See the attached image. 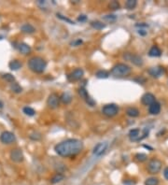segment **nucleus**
<instances>
[{"label": "nucleus", "mask_w": 168, "mask_h": 185, "mask_svg": "<svg viewBox=\"0 0 168 185\" xmlns=\"http://www.w3.org/2000/svg\"><path fill=\"white\" fill-rule=\"evenodd\" d=\"M83 150V143L80 139L69 138L58 143L54 147V150L58 155L62 157L75 156L81 153Z\"/></svg>", "instance_id": "obj_1"}, {"label": "nucleus", "mask_w": 168, "mask_h": 185, "mask_svg": "<svg viewBox=\"0 0 168 185\" xmlns=\"http://www.w3.org/2000/svg\"><path fill=\"white\" fill-rule=\"evenodd\" d=\"M29 69L35 73H43L47 67V62L42 57L34 56L28 60Z\"/></svg>", "instance_id": "obj_2"}, {"label": "nucleus", "mask_w": 168, "mask_h": 185, "mask_svg": "<svg viewBox=\"0 0 168 185\" xmlns=\"http://www.w3.org/2000/svg\"><path fill=\"white\" fill-rule=\"evenodd\" d=\"M132 72V68L126 64H117L115 65L110 73L115 77H127Z\"/></svg>", "instance_id": "obj_3"}, {"label": "nucleus", "mask_w": 168, "mask_h": 185, "mask_svg": "<svg viewBox=\"0 0 168 185\" xmlns=\"http://www.w3.org/2000/svg\"><path fill=\"white\" fill-rule=\"evenodd\" d=\"M162 165H163L162 161H160L157 158H153L148 161V165H147V170L151 175H156L161 171Z\"/></svg>", "instance_id": "obj_4"}, {"label": "nucleus", "mask_w": 168, "mask_h": 185, "mask_svg": "<svg viewBox=\"0 0 168 185\" xmlns=\"http://www.w3.org/2000/svg\"><path fill=\"white\" fill-rule=\"evenodd\" d=\"M148 134V131L147 132V130H144L142 133V131L140 129H132L129 132V138L131 139V141H140L143 138H145Z\"/></svg>", "instance_id": "obj_5"}, {"label": "nucleus", "mask_w": 168, "mask_h": 185, "mask_svg": "<svg viewBox=\"0 0 168 185\" xmlns=\"http://www.w3.org/2000/svg\"><path fill=\"white\" fill-rule=\"evenodd\" d=\"M102 112L105 116L111 118L118 114V112H119V108L115 104H108L102 108Z\"/></svg>", "instance_id": "obj_6"}, {"label": "nucleus", "mask_w": 168, "mask_h": 185, "mask_svg": "<svg viewBox=\"0 0 168 185\" xmlns=\"http://www.w3.org/2000/svg\"><path fill=\"white\" fill-rule=\"evenodd\" d=\"M123 57L126 59V60L131 61L134 65H136L137 66L143 65V63H144L142 57H140L139 55H136V54H132V53H126L123 55Z\"/></svg>", "instance_id": "obj_7"}, {"label": "nucleus", "mask_w": 168, "mask_h": 185, "mask_svg": "<svg viewBox=\"0 0 168 185\" xmlns=\"http://www.w3.org/2000/svg\"><path fill=\"white\" fill-rule=\"evenodd\" d=\"M15 136L14 134L10 132V131H5L1 135H0V140L1 142L5 143V144H10L15 141Z\"/></svg>", "instance_id": "obj_8"}, {"label": "nucleus", "mask_w": 168, "mask_h": 185, "mask_svg": "<svg viewBox=\"0 0 168 185\" xmlns=\"http://www.w3.org/2000/svg\"><path fill=\"white\" fill-rule=\"evenodd\" d=\"M79 95L80 96V97H81L82 99L85 100V102H86L89 106L94 107V106L95 105V101L89 96V94H88V92L86 91V89L80 88V89H79Z\"/></svg>", "instance_id": "obj_9"}, {"label": "nucleus", "mask_w": 168, "mask_h": 185, "mask_svg": "<svg viewBox=\"0 0 168 185\" xmlns=\"http://www.w3.org/2000/svg\"><path fill=\"white\" fill-rule=\"evenodd\" d=\"M59 101H60V97H59L56 94H50L48 97L47 100V105L50 108H56L59 106Z\"/></svg>", "instance_id": "obj_10"}, {"label": "nucleus", "mask_w": 168, "mask_h": 185, "mask_svg": "<svg viewBox=\"0 0 168 185\" xmlns=\"http://www.w3.org/2000/svg\"><path fill=\"white\" fill-rule=\"evenodd\" d=\"M84 71L81 68H77L73 70L70 74H68L67 76V79H68L69 81H78L80 80H81V78L83 77Z\"/></svg>", "instance_id": "obj_11"}, {"label": "nucleus", "mask_w": 168, "mask_h": 185, "mask_svg": "<svg viewBox=\"0 0 168 185\" xmlns=\"http://www.w3.org/2000/svg\"><path fill=\"white\" fill-rule=\"evenodd\" d=\"M10 159L15 163H21L23 161V154L20 149H14L10 151Z\"/></svg>", "instance_id": "obj_12"}, {"label": "nucleus", "mask_w": 168, "mask_h": 185, "mask_svg": "<svg viewBox=\"0 0 168 185\" xmlns=\"http://www.w3.org/2000/svg\"><path fill=\"white\" fill-rule=\"evenodd\" d=\"M106 148H107V142H100L94 146V150H92V153L95 156H100L105 153Z\"/></svg>", "instance_id": "obj_13"}, {"label": "nucleus", "mask_w": 168, "mask_h": 185, "mask_svg": "<svg viewBox=\"0 0 168 185\" xmlns=\"http://www.w3.org/2000/svg\"><path fill=\"white\" fill-rule=\"evenodd\" d=\"M141 102L145 106H150L154 102H156V99L152 94H150V92H146V94L143 95V96L141 97Z\"/></svg>", "instance_id": "obj_14"}, {"label": "nucleus", "mask_w": 168, "mask_h": 185, "mask_svg": "<svg viewBox=\"0 0 168 185\" xmlns=\"http://www.w3.org/2000/svg\"><path fill=\"white\" fill-rule=\"evenodd\" d=\"M164 73V69L162 66H153L148 69V74L153 78H159Z\"/></svg>", "instance_id": "obj_15"}, {"label": "nucleus", "mask_w": 168, "mask_h": 185, "mask_svg": "<svg viewBox=\"0 0 168 185\" xmlns=\"http://www.w3.org/2000/svg\"><path fill=\"white\" fill-rule=\"evenodd\" d=\"M17 46H15L17 49H18V50L22 53V54H29L31 53V47L26 44V43H23V42H21V43H17L16 44Z\"/></svg>", "instance_id": "obj_16"}, {"label": "nucleus", "mask_w": 168, "mask_h": 185, "mask_svg": "<svg viewBox=\"0 0 168 185\" xmlns=\"http://www.w3.org/2000/svg\"><path fill=\"white\" fill-rule=\"evenodd\" d=\"M148 112L151 115H158L160 112H161V104L159 102H154L152 105H150L148 107Z\"/></svg>", "instance_id": "obj_17"}, {"label": "nucleus", "mask_w": 168, "mask_h": 185, "mask_svg": "<svg viewBox=\"0 0 168 185\" xmlns=\"http://www.w3.org/2000/svg\"><path fill=\"white\" fill-rule=\"evenodd\" d=\"M21 30L22 33H25V34H33L36 31V28L30 23H24L21 26Z\"/></svg>", "instance_id": "obj_18"}, {"label": "nucleus", "mask_w": 168, "mask_h": 185, "mask_svg": "<svg viewBox=\"0 0 168 185\" xmlns=\"http://www.w3.org/2000/svg\"><path fill=\"white\" fill-rule=\"evenodd\" d=\"M148 55L151 57H159L162 55V50H160L157 46H153L151 47V49L148 52Z\"/></svg>", "instance_id": "obj_19"}, {"label": "nucleus", "mask_w": 168, "mask_h": 185, "mask_svg": "<svg viewBox=\"0 0 168 185\" xmlns=\"http://www.w3.org/2000/svg\"><path fill=\"white\" fill-rule=\"evenodd\" d=\"M72 99H73V97L69 92H63L62 96H60V100L64 104H69L72 101Z\"/></svg>", "instance_id": "obj_20"}, {"label": "nucleus", "mask_w": 168, "mask_h": 185, "mask_svg": "<svg viewBox=\"0 0 168 185\" xmlns=\"http://www.w3.org/2000/svg\"><path fill=\"white\" fill-rule=\"evenodd\" d=\"M126 114H127L129 117L134 118V117L139 116V111H138L136 108L131 107V108H128L127 109H126Z\"/></svg>", "instance_id": "obj_21"}, {"label": "nucleus", "mask_w": 168, "mask_h": 185, "mask_svg": "<svg viewBox=\"0 0 168 185\" xmlns=\"http://www.w3.org/2000/svg\"><path fill=\"white\" fill-rule=\"evenodd\" d=\"M91 25L92 28H94L96 30H102L106 27V24L100 21H92L91 23Z\"/></svg>", "instance_id": "obj_22"}, {"label": "nucleus", "mask_w": 168, "mask_h": 185, "mask_svg": "<svg viewBox=\"0 0 168 185\" xmlns=\"http://www.w3.org/2000/svg\"><path fill=\"white\" fill-rule=\"evenodd\" d=\"M8 66L11 70H18L22 67V63L18 60H12L8 64Z\"/></svg>", "instance_id": "obj_23"}, {"label": "nucleus", "mask_w": 168, "mask_h": 185, "mask_svg": "<svg viewBox=\"0 0 168 185\" xmlns=\"http://www.w3.org/2000/svg\"><path fill=\"white\" fill-rule=\"evenodd\" d=\"M64 179V176L63 174L57 173V174H55V175L52 177V180H50V182H52V184H56V183H58V182L62 181Z\"/></svg>", "instance_id": "obj_24"}, {"label": "nucleus", "mask_w": 168, "mask_h": 185, "mask_svg": "<svg viewBox=\"0 0 168 185\" xmlns=\"http://www.w3.org/2000/svg\"><path fill=\"white\" fill-rule=\"evenodd\" d=\"M136 5H137L136 0H127V1L125 2V8H127V10H134V8L136 7Z\"/></svg>", "instance_id": "obj_25"}, {"label": "nucleus", "mask_w": 168, "mask_h": 185, "mask_svg": "<svg viewBox=\"0 0 168 185\" xmlns=\"http://www.w3.org/2000/svg\"><path fill=\"white\" fill-rule=\"evenodd\" d=\"M159 184V179L155 177H150L145 180V185H158Z\"/></svg>", "instance_id": "obj_26"}, {"label": "nucleus", "mask_w": 168, "mask_h": 185, "mask_svg": "<svg viewBox=\"0 0 168 185\" xmlns=\"http://www.w3.org/2000/svg\"><path fill=\"white\" fill-rule=\"evenodd\" d=\"M10 89H11L12 92H16V94H20V92L22 91V88L17 82H13V83L10 84Z\"/></svg>", "instance_id": "obj_27"}, {"label": "nucleus", "mask_w": 168, "mask_h": 185, "mask_svg": "<svg viewBox=\"0 0 168 185\" xmlns=\"http://www.w3.org/2000/svg\"><path fill=\"white\" fill-rule=\"evenodd\" d=\"M22 111L25 115H27V116H34L36 114V111H35V109L30 108V107H24L22 108Z\"/></svg>", "instance_id": "obj_28"}, {"label": "nucleus", "mask_w": 168, "mask_h": 185, "mask_svg": "<svg viewBox=\"0 0 168 185\" xmlns=\"http://www.w3.org/2000/svg\"><path fill=\"white\" fill-rule=\"evenodd\" d=\"M95 76L98 79H106V78H108L109 73L106 70H99L96 72Z\"/></svg>", "instance_id": "obj_29"}, {"label": "nucleus", "mask_w": 168, "mask_h": 185, "mask_svg": "<svg viewBox=\"0 0 168 185\" xmlns=\"http://www.w3.org/2000/svg\"><path fill=\"white\" fill-rule=\"evenodd\" d=\"M103 20H104V21H106V22H107V23H112L116 22V20H117V17H116V15H113V14H110V15H106V16H104V17H103Z\"/></svg>", "instance_id": "obj_30"}, {"label": "nucleus", "mask_w": 168, "mask_h": 185, "mask_svg": "<svg viewBox=\"0 0 168 185\" xmlns=\"http://www.w3.org/2000/svg\"><path fill=\"white\" fill-rule=\"evenodd\" d=\"M2 78H3L6 81H8V82H11V83L15 82V78H14V76H12L11 74H8V73L3 74V75H2Z\"/></svg>", "instance_id": "obj_31"}, {"label": "nucleus", "mask_w": 168, "mask_h": 185, "mask_svg": "<svg viewBox=\"0 0 168 185\" xmlns=\"http://www.w3.org/2000/svg\"><path fill=\"white\" fill-rule=\"evenodd\" d=\"M134 158H136V160L138 162H145L148 160V156L145 153H137V154H136Z\"/></svg>", "instance_id": "obj_32"}, {"label": "nucleus", "mask_w": 168, "mask_h": 185, "mask_svg": "<svg viewBox=\"0 0 168 185\" xmlns=\"http://www.w3.org/2000/svg\"><path fill=\"white\" fill-rule=\"evenodd\" d=\"M108 7H109L110 10L116 11V10H119V8H120V4H119V2H118V1H111L110 3H109Z\"/></svg>", "instance_id": "obj_33"}, {"label": "nucleus", "mask_w": 168, "mask_h": 185, "mask_svg": "<svg viewBox=\"0 0 168 185\" xmlns=\"http://www.w3.org/2000/svg\"><path fill=\"white\" fill-rule=\"evenodd\" d=\"M56 16L58 17L59 19H61V20H63V21H64V22H66V23H70V24H75V23H74L73 21H71V20L68 19V18H66V17H64V16H63L62 14H60V13H57Z\"/></svg>", "instance_id": "obj_34"}, {"label": "nucleus", "mask_w": 168, "mask_h": 185, "mask_svg": "<svg viewBox=\"0 0 168 185\" xmlns=\"http://www.w3.org/2000/svg\"><path fill=\"white\" fill-rule=\"evenodd\" d=\"M29 138H30L31 139H33V140H38V139L41 138V135H40L39 133L35 132V133L31 134L30 136H29Z\"/></svg>", "instance_id": "obj_35"}, {"label": "nucleus", "mask_w": 168, "mask_h": 185, "mask_svg": "<svg viewBox=\"0 0 168 185\" xmlns=\"http://www.w3.org/2000/svg\"><path fill=\"white\" fill-rule=\"evenodd\" d=\"M86 20H87V17L85 15H80V17H78L79 22H85Z\"/></svg>", "instance_id": "obj_36"}, {"label": "nucleus", "mask_w": 168, "mask_h": 185, "mask_svg": "<svg viewBox=\"0 0 168 185\" xmlns=\"http://www.w3.org/2000/svg\"><path fill=\"white\" fill-rule=\"evenodd\" d=\"M82 43V40L81 39H78V40H76L74 42H71V45H74V46H79L80 44Z\"/></svg>", "instance_id": "obj_37"}, {"label": "nucleus", "mask_w": 168, "mask_h": 185, "mask_svg": "<svg viewBox=\"0 0 168 185\" xmlns=\"http://www.w3.org/2000/svg\"><path fill=\"white\" fill-rule=\"evenodd\" d=\"M164 178L168 180V166L164 168Z\"/></svg>", "instance_id": "obj_38"}, {"label": "nucleus", "mask_w": 168, "mask_h": 185, "mask_svg": "<svg viewBox=\"0 0 168 185\" xmlns=\"http://www.w3.org/2000/svg\"><path fill=\"white\" fill-rule=\"evenodd\" d=\"M143 31H144V30H139L138 33L140 34V35H142V36H145L146 34H147V32H143Z\"/></svg>", "instance_id": "obj_39"}, {"label": "nucleus", "mask_w": 168, "mask_h": 185, "mask_svg": "<svg viewBox=\"0 0 168 185\" xmlns=\"http://www.w3.org/2000/svg\"><path fill=\"white\" fill-rule=\"evenodd\" d=\"M3 108V103L0 101V108Z\"/></svg>", "instance_id": "obj_40"}]
</instances>
